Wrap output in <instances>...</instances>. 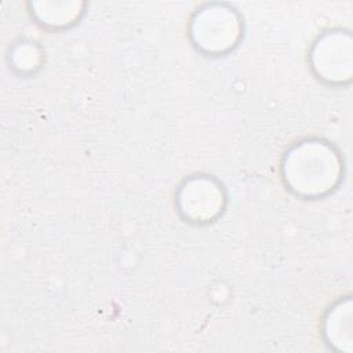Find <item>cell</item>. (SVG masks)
<instances>
[{
  "mask_svg": "<svg viewBox=\"0 0 353 353\" xmlns=\"http://www.w3.org/2000/svg\"><path fill=\"white\" fill-rule=\"evenodd\" d=\"M324 335L334 349L352 352V302L349 298L330 309L324 320Z\"/></svg>",
  "mask_w": 353,
  "mask_h": 353,
  "instance_id": "5",
  "label": "cell"
},
{
  "mask_svg": "<svg viewBox=\"0 0 353 353\" xmlns=\"http://www.w3.org/2000/svg\"><path fill=\"white\" fill-rule=\"evenodd\" d=\"M241 23L234 10L214 4L197 11L190 23L194 46L211 55L230 51L240 40Z\"/></svg>",
  "mask_w": 353,
  "mask_h": 353,
  "instance_id": "2",
  "label": "cell"
},
{
  "mask_svg": "<svg viewBox=\"0 0 353 353\" xmlns=\"http://www.w3.org/2000/svg\"><path fill=\"white\" fill-rule=\"evenodd\" d=\"M281 172L285 185L302 197H320L339 182L342 163L336 150L323 141H302L284 156Z\"/></svg>",
  "mask_w": 353,
  "mask_h": 353,
  "instance_id": "1",
  "label": "cell"
},
{
  "mask_svg": "<svg viewBox=\"0 0 353 353\" xmlns=\"http://www.w3.org/2000/svg\"><path fill=\"white\" fill-rule=\"evenodd\" d=\"M225 192L218 181L205 175L186 179L178 189L176 205L189 222L204 223L215 219L225 208Z\"/></svg>",
  "mask_w": 353,
  "mask_h": 353,
  "instance_id": "3",
  "label": "cell"
},
{
  "mask_svg": "<svg viewBox=\"0 0 353 353\" xmlns=\"http://www.w3.org/2000/svg\"><path fill=\"white\" fill-rule=\"evenodd\" d=\"M310 65L319 79L342 84L352 77V39L349 33L328 32L319 37L310 52Z\"/></svg>",
  "mask_w": 353,
  "mask_h": 353,
  "instance_id": "4",
  "label": "cell"
}]
</instances>
